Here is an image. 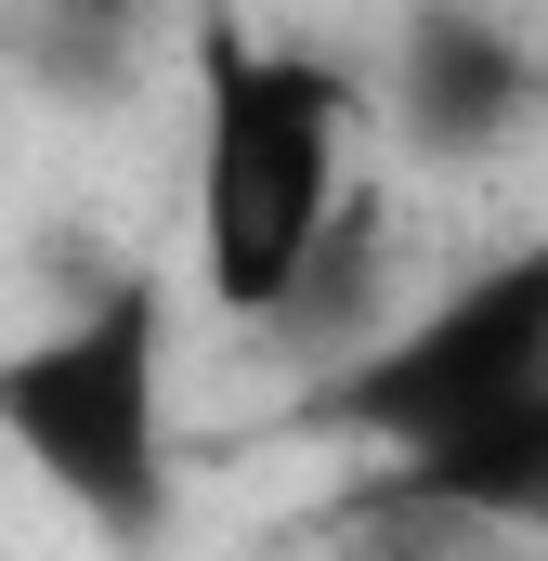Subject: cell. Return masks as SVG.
<instances>
[{
	"label": "cell",
	"instance_id": "cell-1",
	"mask_svg": "<svg viewBox=\"0 0 548 561\" xmlns=\"http://www.w3.org/2000/svg\"><path fill=\"white\" fill-rule=\"evenodd\" d=\"M196 287L209 313L274 327V300L353 209V79L300 39H262L236 0H196Z\"/></svg>",
	"mask_w": 548,
	"mask_h": 561
},
{
	"label": "cell",
	"instance_id": "cell-2",
	"mask_svg": "<svg viewBox=\"0 0 548 561\" xmlns=\"http://www.w3.org/2000/svg\"><path fill=\"white\" fill-rule=\"evenodd\" d=\"M0 444L105 536V549H157L170 536V287L105 275L79 313L26 327L0 353Z\"/></svg>",
	"mask_w": 548,
	"mask_h": 561
},
{
	"label": "cell",
	"instance_id": "cell-3",
	"mask_svg": "<svg viewBox=\"0 0 548 561\" xmlns=\"http://www.w3.org/2000/svg\"><path fill=\"white\" fill-rule=\"evenodd\" d=\"M536 379H548V222L523 249L470 262L444 300L392 313L366 353L313 366V392L287 405V431H327V444H353V457H406V444L483 419V405H510V392H536Z\"/></svg>",
	"mask_w": 548,
	"mask_h": 561
},
{
	"label": "cell",
	"instance_id": "cell-4",
	"mask_svg": "<svg viewBox=\"0 0 548 561\" xmlns=\"http://www.w3.org/2000/svg\"><path fill=\"white\" fill-rule=\"evenodd\" d=\"M353 523H457V536H548V379L431 431L406 457H366Z\"/></svg>",
	"mask_w": 548,
	"mask_h": 561
},
{
	"label": "cell",
	"instance_id": "cell-5",
	"mask_svg": "<svg viewBox=\"0 0 548 561\" xmlns=\"http://www.w3.org/2000/svg\"><path fill=\"white\" fill-rule=\"evenodd\" d=\"M536 105H548V66H536V39L510 13H483V0H418L406 13V39H392V118H406L418 157H483Z\"/></svg>",
	"mask_w": 548,
	"mask_h": 561
},
{
	"label": "cell",
	"instance_id": "cell-6",
	"mask_svg": "<svg viewBox=\"0 0 548 561\" xmlns=\"http://www.w3.org/2000/svg\"><path fill=\"white\" fill-rule=\"evenodd\" d=\"M13 53L66 105H118L144 79V0H13Z\"/></svg>",
	"mask_w": 548,
	"mask_h": 561
}]
</instances>
